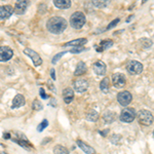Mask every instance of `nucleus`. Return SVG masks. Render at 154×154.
I'll return each mask as SVG.
<instances>
[{
    "mask_svg": "<svg viewBox=\"0 0 154 154\" xmlns=\"http://www.w3.org/2000/svg\"><path fill=\"white\" fill-rule=\"evenodd\" d=\"M119 23V19H116V20H114V21L111 22L110 24L108 25V27H107V30H109V29H111V28H113L114 26H116Z\"/></svg>",
    "mask_w": 154,
    "mask_h": 154,
    "instance_id": "30",
    "label": "nucleus"
},
{
    "mask_svg": "<svg viewBox=\"0 0 154 154\" xmlns=\"http://www.w3.org/2000/svg\"><path fill=\"white\" fill-rule=\"evenodd\" d=\"M51 78H53L54 80H56V75H54V69H51Z\"/></svg>",
    "mask_w": 154,
    "mask_h": 154,
    "instance_id": "32",
    "label": "nucleus"
},
{
    "mask_svg": "<svg viewBox=\"0 0 154 154\" xmlns=\"http://www.w3.org/2000/svg\"><path fill=\"white\" fill-rule=\"evenodd\" d=\"M136 116V111L134 108H125L120 113V120L122 122L130 123L135 120Z\"/></svg>",
    "mask_w": 154,
    "mask_h": 154,
    "instance_id": "4",
    "label": "nucleus"
},
{
    "mask_svg": "<svg viewBox=\"0 0 154 154\" xmlns=\"http://www.w3.org/2000/svg\"><path fill=\"white\" fill-rule=\"evenodd\" d=\"M48 125V121L46 120V119H44V120L42 121L40 125H38V128H37V131H42Z\"/></svg>",
    "mask_w": 154,
    "mask_h": 154,
    "instance_id": "26",
    "label": "nucleus"
},
{
    "mask_svg": "<svg viewBox=\"0 0 154 154\" xmlns=\"http://www.w3.org/2000/svg\"><path fill=\"white\" fill-rule=\"evenodd\" d=\"M77 145L79 146V148L82 149V151H84L86 154H96V150L93 147H91L89 145H88L86 143L82 142L81 140H77Z\"/></svg>",
    "mask_w": 154,
    "mask_h": 154,
    "instance_id": "14",
    "label": "nucleus"
},
{
    "mask_svg": "<svg viewBox=\"0 0 154 154\" xmlns=\"http://www.w3.org/2000/svg\"><path fill=\"white\" fill-rule=\"evenodd\" d=\"M54 154H69L68 149L62 145H57L54 148Z\"/></svg>",
    "mask_w": 154,
    "mask_h": 154,
    "instance_id": "23",
    "label": "nucleus"
},
{
    "mask_svg": "<svg viewBox=\"0 0 154 154\" xmlns=\"http://www.w3.org/2000/svg\"><path fill=\"white\" fill-rule=\"evenodd\" d=\"M32 108L35 109V110H41V109L43 108V106H42L41 102H39L38 100H35L33 102V104H32Z\"/></svg>",
    "mask_w": 154,
    "mask_h": 154,
    "instance_id": "25",
    "label": "nucleus"
},
{
    "mask_svg": "<svg viewBox=\"0 0 154 154\" xmlns=\"http://www.w3.org/2000/svg\"><path fill=\"white\" fill-rule=\"evenodd\" d=\"M113 45V41L112 40H104L101 42L100 46L97 48V51H104L105 49H107L108 48Z\"/></svg>",
    "mask_w": 154,
    "mask_h": 154,
    "instance_id": "20",
    "label": "nucleus"
},
{
    "mask_svg": "<svg viewBox=\"0 0 154 154\" xmlns=\"http://www.w3.org/2000/svg\"><path fill=\"white\" fill-rule=\"evenodd\" d=\"M54 4L60 9H66L71 6L70 0H54Z\"/></svg>",
    "mask_w": 154,
    "mask_h": 154,
    "instance_id": "19",
    "label": "nucleus"
},
{
    "mask_svg": "<svg viewBox=\"0 0 154 154\" xmlns=\"http://www.w3.org/2000/svg\"><path fill=\"white\" fill-rule=\"evenodd\" d=\"M86 70H88V67H86L85 63H84V62H79L76 66L75 71H74V75H76V76L83 75L86 72Z\"/></svg>",
    "mask_w": 154,
    "mask_h": 154,
    "instance_id": "18",
    "label": "nucleus"
},
{
    "mask_svg": "<svg viewBox=\"0 0 154 154\" xmlns=\"http://www.w3.org/2000/svg\"><path fill=\"white\" fill-rule=\"evenodd\" d=\"M86 41H88L86 38H79V39H75V40L67 42L63 46H74V48H78V46H82L83 44H85Z\"/></svg>",
    "mask_w": 154,
    "mask_h": 154,
    "instance_id": "17",
    "label": "nucleus"
},
{
    "mask_svg": "<svg viewBox=\"0 0 154 154\" xmlns=\"http://www.w3.org/2000/svg\"><path fill=\"white\" fill-rule=\"evenodd\" d=\"M74 89L78 93H84L88 88V82L85 78H78L73 82Z\"/></svg>",
    "mask_w": 154,
    "mask_h": 154,
    "instance_id": "8",
    "label": "nucleus"
},
{
    "mask_svg": "<svg viewBox=\"0 0 154 154\" xmlns=\"http://www.w3.org/2000/svg\"><path fill=\"white\" fill-rule=\"evenodd\" d=\"M66 53H67V51H63V53H60V54H56V56L54 57L53 61H51V62H53V64H57V62L59 61L60 58H61V57H63Z\"/></svg>",
    "mask_w": 154,
    "mask_h": 154,
    "instance_id": "29",
    "label": "nucleus"
},
{
    "mask_svg": "<svg viewBox=\"0 0 154 154\" xmlns=\"http://www.w3.org/2000/svg\"><path fill=\"white\" fill-rule=\"evenodd\" d=\"M12 56L14 51L8 46H0V62H7L9 61Z\"/></svg>",
    "mask_w": 154,
    "mask_h": 154,
    "instance_id": "9",
    "label": "nucleus"
},
{
    "mask_svg": "<svg viewBox=\"0 0 154 154\" xmlns=\"http://www.w3.org/2000/svg\"><path fill=\"white\" fill-rule=\"evenodd\" d=\"M112 80H113V85L117 88H123V86L125 85V82H126L125 75H122V74H120V73L113 74Z\"/></svg>",
    "mask_w": 154,
    "mask_h": 154,
    "instance_id": "10",
    "label": "nucleus"
},
{
    "mask_svg": "<svg viewBox=\"0 0 154 154\" xmlns=\"http://www.w3.org/2000/svg\"><path fill=\"white\" fill-rule=\"evenodd\" d=\"M85 16L81 11L74 12L70 18V24L74 29H81L83 27V25L85 24Z\"/></svg>",
    "mask_w": 154,
    "mask_h": 154,
    "instance_id": "2",
    "label": "nucleus"
},
{
    "mask_svg": "<svg viewBox=\"0 0 154 154\" xmlns=\"http://www.w3.org/2000/svg\"><path fill=\"white\" fill-rule=\"evenodd\" d=\"M100 88H101V91L105 94L109 91V79H108V77H105V78L101 81Z\"/></svg>",
    "mask_w": 154,
    "mask_h": 154,
    "instance_id": "21",
    "label": "nucleus"
},
{
    "mask_svg": "<svg viewBox=\"0 0 154 154\" xmlns=\"http://www.w3.org/2000/svg\"><path fill=\"white\" fill-rule=\"evenodd\" d=\"M63 98H64V102L66 104L71 103L72 100L74 99V91L72 88H65L63 91Z\"/></svg>",
    "mask_w": 154,
    "mask_h": 154,
    "instance_id": "15",
    "label": "nucleus"
},
{
    "mask_svg": "<svg viewBox=\"0 0 154 154\" xmlns=\"http://www.w3.org/2000/svg\"><path fill=\"white\" fill-rule=\"evenodd\" d=\"M109 4L108 1H94V5L97 7H105Z\"/></svg>",
    "mask_w": 154,
    "mask_h": 154,
    "instance_id": "27",
    "label": "nucleus"
},
{
    "mask_svg": "<svg viewBox=\"0 0 154 154\" xmlns=\"http://www.w3.org/2000/svg\"><path fill=\"white\" fill-rule=\"evenodd\" d=\"M39 94H40V96L42 97V99H48V96L45 95V93H44V89L43 88L40 89V93H39Z\"/></svg>",
    "mask_w": 154,
    "mask_h": 154,
    "instance_id": "31",
    "label": "nucleus"
},
{
    "mask_svg": "<svg viewBox=\"0 0 154 154\" xmlns=\"http://www.w3.org/2000/svg\"><path fill=\"white\" fill-rule=\"evenodd\" d=\"M153 138H154V131H153Z\"/></svg>",
    "mask_w": 154,
    "mask_h": 154,
    "instance_id": "35",
    "label": "nucleus"
},
{
    "mask_svg": "<svg viewBox=\"0 0 154 154\" xmlns=\"http://www.w3.org/2000/svg\"><path fill=\"white\" fill-rule=\"evenodd\" d=\"M98 118H99V113L97 112V111L95 110H91V111H88V114H86V119L89 121H97L98 120Z\"/></svg>",
    "mask_w": 154,
    "mask_h": 154,
    "instance_id": "22",
    "label": "nucleus"
},
{
    "mask_svg": "<svg viewBox=\"0 0 154 154\" xmlns=\"http://www.w3.org/2000/svg\"><path fill=\"white\" fill-rule=\"evenodd\" d=\"M27 6H28V1L21 0V1H19L16 3V6H14V12H16L17 14H25V11H26Z\"/></svg>",
    "mask_w": 154,
    "mask_h": 154,
    "instance_id": "13",
    "label": "nucleus"
},
{
    "mask_svg": "<svg viewBox=\"0 0 154 154\" xmlns=\"http://www.w3.org/2000/svg\"><path fill=\"white\" fill-rule=\"evenodd\" d=\"M84 51H86V48H82V46H78V48H72L70 51V53H72V54H79V53Z\"/></svg>",
    "mask_w": 154,
    "mask_h": 154,
    "instance_id": "28",
    "label": "nucleus"
},
{
    "mask_svg": "<svg viewBox=\"0 0 154 154\" xmlns=\"http://www.w3.org/2000/svg\"><path fill=\"white\" fill-rule=\"evenodd\" d=\"M48 30L53 34H61L67 28V21L62 17H53L46 23Z\"/></svg>",
    "mask_w": 154,
    "mask_h": 154,
    "instance_id": "1",
    "label": "nucleus"
},
{
    "mask_svg": "<svg viewBox=\"0 0 154 154\" xmlns=\"http://www.w3.org/2000/svg\"><path fill=\"white\" fill-rule=\"evenodd\" d=\"M126 69H128V73L133 74V75H137V74H140L143 71V65L140 62L131 61L126 66Z\"/></svg>",
    "mask_w": 154,
    "mask_h": 154,
    "instance_id": "5",
    "label": "nucleus"
},
{
    "mask_svg": "<svg viewBox=\"0 0 154 154\" xmlns=\"http://www.w3.org/2000/svg\"><path fill=\"white\" fill-rule=\"evenodd\" d=\"M14 9L11 5H2L0 6V20H6L14 14Z\"/></svg>",
    "mask_w": 154,
    "mask_h": 154,
    "instance_id": "11",
    "label": "nucleus"
},
{
    "mask_svg": "<svg viewBox=\"0 0 154 154\" xmlns=\"http://www.w3.org/2000/svg\"><path fill=\"white\" fill-rule=\"evenodd\" d=\"M139 122L143 125H151L153 122V115L148 110H140L138 113Z\"/></svg>",
    "mask_w": 154,
    "mask_h": 154,
    "instance_id": "3",
    "label": "nucleus"
},
{
    "mask_svg": "<svg viewBox=\"0 0 154 154\" xmlns=\"http://www.w3.org/2000/svg\"><path fill=\"white\" fill-rule=\"evenodd\" d=\"M0 154H6L5 152H0Z\"/></svg>",
    "mask_w": 154,
    "mask_h": 154,
    "instance_id": "34",
    "label": "nucleus"
},
{
    "mask_svg": "<svg viewBox=\"0 0 154 154\" xmlns=\"http://www.w3.org/2000/svg\"><path fill=\"white\" fill-rule=\"evenodd\" d=\"M104 119H105V121H107V122H112V121H114V119H115V113L111 112V111H107V112L104 113Z\"/></svg>",
    "mask_w": 154,
    "mask_h": 154,
    "instance_id": "24",
    "label": "nucleus"
},
{
    "mask_svg": "<svg viewBox=\"0 0 154 154\" xmlns=\"http://www.w3.org/2000/svg\"><path fill=\"white\" fill-rule=\"evenodd\" d=\"M117 100L121 106H128L131 102V100H133V96L128 91H121V93H119L117 95Z\"/></svg>",
    "mask_w": 154,
    "mask_h": 154,
    "instance_id": "6",
    "label": "nucleus"
},
{
    "mask_svg": "<svg viewBox=\"0 0 154 154\" xmlns=\"http://www.w3.org/2000/svg\"><path fill=\"white\" fill-rule=\"evenodd\" d=\"M106 64L103 61H98L94 64V71L98 75H105L106 74Z\"/></svg>",
    "mask_w": 154,
    "mask_h": 154,
    "instance_id": "12",
    "label": "nucleus"
},
{
    "mask_svg": "<svg viewBox=\"0 0 154 154\" xmlns=\"http://www.w3.org/2000/svg\"><path fill=\"white\" fill-rule=\"evenodd\" d=\"M4 138H5V139L11 138V135H9V134H5V135H4Z\"/></svg>",
    "mask_w": 154,
    "mask_h": 154,
    "instance_id": "33",
    "label": "nucleus"
},
{
    "mask_svg": "<svg viewBox=\"0 0 154 154\" xmlns=\"http://www.w3.org/2000/svg\"><path fill=\"white\" fill-rule=\"evenodd\" d=\"M25 105V98L23 95H17L14 97V101H12V105L11 108L12 109H17L20 108V107L24 106Z\"/></svg>",
    "mask_w": 154,
    "mask_h": 154,
    "instance_id": "16",
    "label": "nucleus"
},
{
    "mask_svg": "<svg viewBox=\"0 0 154 154\" xmlns=\"http://www.w3.org/2000/svg\"><path fill=\"white\" fill-rule=\"evenodd\" d=\"M24 54H27V56H29L30 58H31L32 62H33V64L36 67L40 66L41 64H42V59L40 58V56H39V54H37L35 51H33V49H31V48H25L24 49Z\"/></svg>",
    "mask_w": 154,
    "mask_h": 154,
    "instance_id": "7",
    "label": "nucleus"
}]
</instances>
